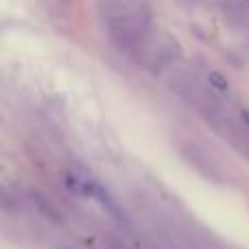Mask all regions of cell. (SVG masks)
Returning a JSON list of instances; mask_svg holds the SVG:
<instances>
[{
	"instance_id": "6da1fadb",
	"label": "cell",
	"mask_w": 249,
	"mask_h": 249,
	"mask_svg": "<svg viewBox=\"0 0 249 249\" xmlns=\"http://www.w3.org/2000/svg\"><path fill=\"white\" fill-rule=\"evenodd\" d=\"M206 79H208V86H210L212 90L221 92V94L230 92V81H228V77H225V74H221L219 70H208Z\"/></svg>"
},
{
	"instance_id": "7a4b0ae2",
	"label": "cell",
	"mask_w": 249,
	"mask_h": 249,
	"mask_svg": "<svg viewBox=\"0 0 249 249\" xmlns=\"http://www.w3.org/2000/svg\"><path fill=\"white\" fill-rule=\"evenodd\" d=\"M238 123H241V127L245 129V133H249V109H238Z\"/></svg>"
}]
</instances>
